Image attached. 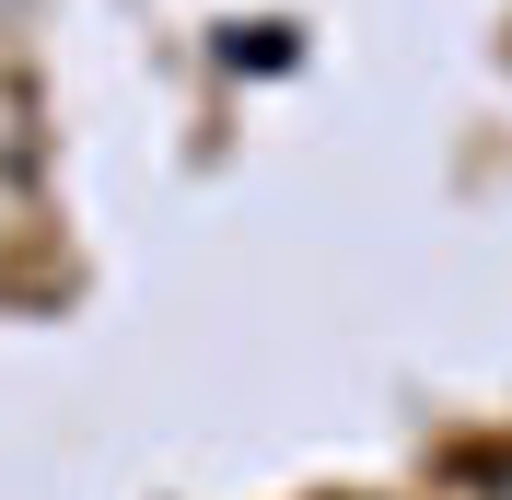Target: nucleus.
<instances>
[{
  "label": "nucleus",
  "instance_id": "f257e3e1",
  "mask_svg": "<svg viewBox=\"0 0 512 500\" xmlns=\"http://www.w3.org/2000/svg\"><path fill=\"white\" fill-rule=\"evenodd\" d=\"M501 500H512V477H501Z\"/></svg>",
  "mask_w": 512,
  "mask_h": 500
}]
</instances>
